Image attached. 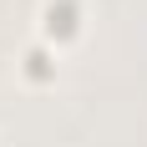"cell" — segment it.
Instances as JSON below:
<instances>
[{
  "mask_svg": "<svg viewBox=\"0 0 147 147\" xmlns=\"http://www.w3.org/2000/svg\"><path fill=\"white\" fill-rule=\"evenodd\" d=\"M36 20H41V41L46 46H66V41L81 36V26H86V5H81V0H41Z\"/></svg>",
  "mask_w": 147,
  "mask_h": 147,
  "instance_id": "1",
  "label": "cell"
},
{
  "mask_svg": "<svg viewBox=\"0 0 147 147\" xmlns=\"http://www.w3.org/2000/svg\"><path fill=\"white\" fill-rule=\"evenodd\" d=\"M20 71H26L30 81H51V76H56V46L30 41L26 51H20Z\"/></svg>",
  "mask_w": 147,
  "mask_h": 147,
  "instance_id": "2",
  "label": "cell"
}]
</instances>
